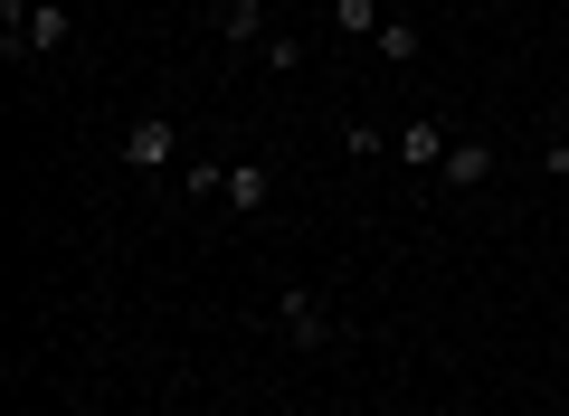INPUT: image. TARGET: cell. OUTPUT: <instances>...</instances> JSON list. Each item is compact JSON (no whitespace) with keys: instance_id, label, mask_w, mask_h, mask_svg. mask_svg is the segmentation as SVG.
Here are the masks:
<instances>
[{"instance_id":"6da1fadb","label":"cell","mask_w":569,"mask_h":416,"mask_svg":"<svg viewBox=\"0 0 569 416\" xmlns=\"http://www.w3.org/2000/svg\"><path fill=\"white\" fill-rule=\"evenodd\" d=\"M266 332L295 341V351H323V341H342V313L323 303V284H276V303H266Z\"/></svg>"},{"instance_id":"7a4b0ae2","label":"cell","mask_w":569,"mask_h":416,"mask_svg":"<svg viewBox=\"0 0 569 416\" xmlns=\"http://www.w3.org/2000/svg\"><path fill=\"white\" fill-rule=\"evenodd\" d=\"M171 142H181V133H171V114H133L114 152H123V171H171Z\"/></svg>"},{"instance_id":"3957f363","label":"cell","mask_w":569,"mask_h":416,"mask_svg":"<svg viewBox=\"0 0 569 416\" xmlns=\"http://www.w3.org/2000/svg\"><path fill=\"white\" fill-rule=\"evenodd\" d=\"M219 209L266 219V209H276V171H266V161H228V199H219Z\"/></svg>"},{"instance_id":"277c9868","label":"cell","mask_w":569,"mask_h":416,"mask_svg":"<svg viewBox=\"0 0 569 416\" xmlns=\"http://www.w3.org/2000/svg\"><path fill=\"white\" fill-rule=\"evenodd\" d=\"M437 180H447V190H485V180H493V142L456 133V142H447V161H437Z\"/></svg>"},{"instance_id":"5b68a950","label":"cell","mask_w":569,"mask_h":416,"mask_svg":"<svg viewBox=\"0 0 569 416\" xmlns=\"http://www.w3.org/2000/svg\"><path fill=\"white\" fill-rule=\"evenodd\" d=\"M209 29H219L228 48H247V58H257V39H266V0H209Z\"/></svg>"},{"instance_id":"8992f818","label":"cell","mask_w":569,"mask_h":416,"mask_svg":"<svg viewBox=\"0 0 569 416\" xmlns=\"http://www.w3.org/2000/svg\"><path fill=\"white\" fill-rule=\"evenodd\" d=\"M447 123H437V114H418V123H399V161H408V171H437V161H447Z\"/></svg>"},{"instance_id":"52a82bcc","label":"cell","mask_w":569,"mask_h":416,"mask_svg":"<svg viewBox=\"0 0 569 416\" xmlns=\"http://www.w3.org/2000/svg\"><path fill=\"white\" fill-rule=\"evenodd\" d=\"M181 199H190V209H219V199H228V161H190V171H181Z\"/></svg>"},{"instance_id":"ba28073f","label":"cell","mask_w":569,"mask_h":416,"mask_svg":"<svg viewBox=\"0 0 569 416\" xmlns=\"http://www.w3.org/2000/svg\"><path fill=\"white\" fill-rule=\"evenodd\" d=\"M380 20H389L380 0H332V29H342L351 48H370V39H380Z\"/></svg>"},{"instance_id":"9c48e42d","label":"cell","mask_w":569,"mask_h":416,"mask_svg":"<svg viewBox=\"0 0 569 416\" xmlns=\"http://www.w3.org/2000/svg\"><path fill=\"white\" fill-rule=\"evenodd\" d=\"M257 67H266V77H295V67H305V39H295V29H266V39H257Z\"/></svg>"},{"instance_id":"30bf717a","label":"cell","mask_w":569,"mask_h":416,"mask_svg":"<svg viewBox=\"0 0 569 416\" xmlns=\"http://www.w3.org/2000/svg\"><path fill=\"white\" fill-rule=\"evenodd\" d=\"M418 48H427V39H418V20H380V39H370V58H399V67H408Z\"/></svg>"},{"instance_id":"8fae6325","label":"cell","mask_w":569,"mask_h":416,"mask_svg":"<svg viewBox=\"0 0 569 416\" xmlns=\"http://www.w3.org/2000/svg\"><path fill=\"white\" fill-rule=\"evenodd\" d=\"M342 152H351V161H380L389 133H380V123H342Z\"/></svg>"},{"instance_id":"7c38bea8","label":"cell","mask_w":569,"mask_h":416,"mask_svg":"<svg viewBox=\"0 0 569 416\" xmlns=\"http://www.w3.org/2000/svg\"><path fill=\"white\" fill-rule=\"evenodd\" d=\"M541 171H550V180H569V133H550V142H541Z\"/></svg>"}]
</instances>
